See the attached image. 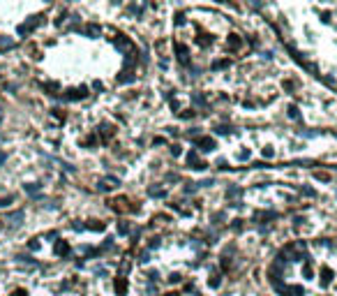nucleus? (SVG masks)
I'll list each match as a JSON object with an SVG mask.
<instances>
[{"label":"nucleus","mask_w":337,"mask_h":296,"mask_svg":"<svg viewBox=\"0 0 337 296\" xmlns=\"http://www.w3.org/2000/svg\"><path fill=\"white\" fill-rule=\"evenodd\" d=\"M213 183H215L213 178H206V181H201V183H199V185H203V187H210V185H213Z\"/></svg>","instance_id":"obj_17"},{"label":"nucleus","mask_w":337,"mask_h":296,"mask_svg":"<svg viewBox=\"0 0 337 296\" xmlns=\"http://www.w3.org/2000/svg\"><path fill=\"white\" fill-rule=\"evenodd\" d=\"M115 294L118 296L127 294V280H125V278H115Z\"/></svg>","instance_id":"obj_3"},{"label":"nucleus","mask_w":337,"mask_h":296,"mask_svg":"<svg viewBox=\"0 0 337 296\" xmlns=\"http://www.w3.org/2000/svg\"><path fill=\"white\" fill-rule=\"evenodd\" d=\"M199 148H201L203 153H210L215 148V139H210V137H203V139H199Z\"/></svg>","instance_id":"obj_1"},{"label":"nucleus","mask_w":337,"mask_h":296,"mask_svg":"<svg viewBox=\"0 0 337 296\" xmlns=\"http://www.w3.org/2000/svg\"><path fill=\"white\" fill-rule=\"evenodd\" d=\"M88 227H90V229H95V231H102V229H104V224H102V222H93V224H88Z\"/></svg>","instance_id":"obj_12"},{"label":"nucleus","mask_w":337,"mask_h":296,"mask_svg":"<svg viewBox=\"0 0 337 296\" xmlns=\"http://www.w3.org/2000/svg\"><path fill=\"white\" fill-rule=\"evenodd\" d=\"M118 231H120V234H127V231H130V224H125V222H120Z\"/></svg>","instance_id":"obj_13"},{"label":"nucleus","mask_w":337,"mask_h":296,"mask_svg":"<svg viewBox=\"0 0 337 296\" xmlns=\"http://www.w3.org/2000/svg\"><path fill=\"white\" fill-rule=\"evenodd\" d=\"M176 51H178V60H180V62H185V65H187V62H189V53H187V49L178 44V47H176Z\"/></svg>","instance_id":"obj_4"},{"label":"nucleus","mask_w":337,"mask_h":296,"mask_svg":"<svg viewBox=\"0 0 337 296\" xmlns=\"http://www.w3.org/2000/svg\"><path fill=\"white\" fill-rule=\"evenodd\" d=\"M148 261H150V255H148V252H141V264H148Z\"/></svg>","instance_id":"obj_15"},{"label":"nucleus","mask_w":337,"mask_h":296,"mask_svg":"<svg viewBox=\"0 0 337 296\" xmlns=\"http://www.w3.org/2000/svg\"><path fill=\"white\" fill-rule=\"evenodd\" d=\"M229 47H231V49L240 47V39H238V37H236V35H231V42H229Z\"/></svg>","instance_id":"obj_8"},{"label":"nucleus","mask_w":337,"mask_h":296,"mask_svg":"<svg viewBox=\"0 0 337 296\" xmlns=\"http://www.w3.org/2000/svg\"><path fill=\"white\" fill-rule=\"evenodd\" d=\"M176 23H178V26H180V23H185V16H182V14H176Z\"/></svg>","instance_id":"obj_22"},{"label":"nucleus","mask_w":337,"mask_h":296,"mask_svg":"<svg viewBox=\"0 0 337 296\" xmlns=\"http://www.w3.org/2000/svg\"><path fill=\"white\" fill-rule=\"evenodd\" d=\"M115 47H118V49H123V51H125V49H130V42H125V39H118V42H115Z\"/></svg>","instance_id":"obj_9"},{"label":"nucleus","mask_w":337,"mask_h":296,"mask_svg":"<svg viewBox=\"0 0 337 296\" xmlns=\"http://www.w3.org/2000/svg\"><path fill=\"white\" fill-rule=\"evenodd\" d=\"M148 194H150V197H155V199H162V197L166 194V190H164V187H157V185H155V187H148Z\"/></svg>","instance_id":"obj_5"},{"label":"nucleus","mask_w":337,"mask_h":296,"mask_svg":"<svg viewBox=\"0 0 337 296\" xmlns=\"http://www.w3.org/2000/svg\"><path fill=\"white\" fill-rule=\"evenodd\" d=\"M12 199H14V197H5V199H0V206H9V201H12Z\"/></svg>","instance_id":"obj_19"},{"label":"nucleus","mask_w":337,"mask_h":296,"mask_svg":"<svg viewBox=\"0 0 337 296\" xmlns=\"http://www.w3.org/2000/svg\"><path fill=\"white\" fill-rule=\"evenodd\" d=\"M194 190H196V185H194V183H189V185H187V187H185V192H187V194H192V192H194Z\"/></svg>","instance_id":"obj_18"},{"label":"nucleus","mask_w":337,"mask_h":296,"mask_svg":"<svg viewBox=\"0 0 337 296\" xmlns=\"http://www.w3.org/2000/svg\"><path fill=\"white\" fill-rule=\"evenodd\" d=\"M169 282H180V275H178V273H173V275L169 278Z\"/></svg>","instance_id":"obj_24"},{"label":"nucleus","mask_w":337,"mask_h":296,"mask_svg":"<svg viewBox=\"0 0 337 296\" xmlns=\"http://www.w3.org/2000/svg\"><path fill=\"white\" fill-rule=\"evenodd\" d=\"M289 116H291V118H298V109H296V107H291V109H289Z\"/></svg>","instance_id":"obj_20"},{"label":"nucleus","mask_w":337,"mask_h":296,"mask_svg":"<svg viewBox=\"0 0 337 296\" xmlns=\"http://www.w3.org/2000/svg\"><path fill=\"white\" fill-rule=\"evenodd\" d=\"M164 296H178V294H164Z\"/></svg>","instance_id":"obj_27"},{"label":"nucleus","mask_w":337,"mask_h":296,"mask_svg":"<svg viewBox=\"0 0 337 296\" xmlns=\"http://www.w3.org/2000/svg\"><path fill=\"white\" fill-rule=\"evenodd\" d=\"M0 44H2V47H9V44H12V39H7V37H2V39H0Z\"/></svg>","instance_id":"obj_25"},{"label":"nucleus","mask_w":337,"mask_h":296,"mask_svg":"<svg viewBox=\"0 0 337 296\" xmlns=\"http://www.w3.org/2000/svg\"><path fill=\"white\" fill-rule=\"evenodd\" d=\"M217 285H219V278L213 275V278H210V287H217Z\"/></svg>","instance_id":"obj_21"},{"label":"nucleus","mask_w":337,"mask_h":296,"mask_svg":"<svg viewBox=\"0 0 337 296\" xmlns=\"http://www.w3.org/2000/svg\"><path fill=\"white\" fill-rule=\"evenodd\" d=\"M120 273H130V264H127V261L120 264Z\"/></svg>","instance_id":"obj_16"},{"label":"nucleus","mask_w":337,"mask_h":296,"mask_svg":"<svg viewBox=\"0 0 337 296\" xmlns=\"http://www.w3.org/2000/svg\"><path fill=\"white\" fill-rule=\"evenodd\" d=\"M226 194H229V197H236V194H240V190H238V187H229Z\"/></svg>","instance_id":"obj_14"},{"label":"nucleus","mask_w":337,"mask_h":296,"mask_svg":"<svg viewBox=\"0 0 337 296\" xmlns=\"http://www.w3.org/2000/svg\"><path fill=\"white\" fill-rule=\"evenodd\" d=\"M86 30H88V35H93V37H97V35H99V26H97V23H93V26H88Z\"/></svg>","instance_id":"obj_6"},{"label":"nucleus","mask_w":337,"mask_h":296,"mask_svg":"<svg viewBox=\"0 0 337 296\" xmlns=\"http://www.w3.org/2000/svg\"><path fill=\"white\" fill-rule=\"evenodd\" d=\"M150 248H152V250L159 248V238H152V241H150Z\"/></svg>","instance_id":"obj_23"},{"label":"nucleus","mask_w":337,"mask_h":296,"mask_svg":"<svg viewBox=\"0 0 337 296\" xmlns=\"http://www.w3.org/2000/svg\"><path fill=\"white\" fill-rule=\"evenodd\" d=\"M9 220H12V224H21V220H23V213L19 211V213H16V215H12Z\"/></svg>","instance_id":"obj_7"},{"label":"nucleus","mask_w":337,"mask_h":296,"mask_svg":"<svg viewBox=\"0 0 337 296\" xmlns=\"http://www.w3.org/2000/svg\"><path fill=\"white\" fill-rule=\"evenodd\" d=\"M226 65H229V60H217V62H215V65H213V69H219V67H226Z\"/></svg>","instance_id":"obj_11"},{"label":"nucleus","mask_w":337,"mask_h":296,"mask_svg":"<svg viewBox=\"0 0 337 296\" xmlns=\"http://www.w3.org/2000/svg\"><path fill=\"white\" fill-rule=\"evenodd\" d=\"M26 190H28L30 194H32V192H37V190H39V183H35V185L30 183V185H26Z\"/></svg>","instance_id":"obj_10"},{"label":"nucleus","mask_w":337,"mask_h":296,"mask_svg":"<svg viewBox=\"0 0 337 296\" xmlns=\"http://www.w3.org/2000/svg\"><path fill=\"white\" fill-rule=\"evenodd\" d=\"M37 248H39V243H37V241L32 238V241H30V250H37Z\"/></svg>","instance_id":"obj_26"},{"label":"nucleus","mask_w":337,"mask_h":296,"mask_svg":"<svg viewBox=\"0 0 337 296\" xmlns=\"http://www.w3.org/2000/svg\"><path fill=\"white\" fill-rule=\"evenodd\" d=\"M53 252H56V255H60V257L67 255V252H69V243H67V241H58V243L53 245Z\"/></svg>","instance_id":"obj_2"}]
</instances>
